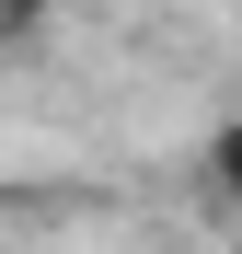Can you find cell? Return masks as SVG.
I'll use <instances>...</instances> for the list:
<instances>
[{
    "instance_id": "cell-1",
    "label": "cell",
    "mask_w": 242,
    "mask_h": 254,
    "mask_svg": "<svg viewBox=\"0 0 242 254\" xmlns=\"http://www.w3.org/2000/svg\"><path fill=\"white\" fill-rule=\"evenodd\" d=\"M47 12H58V0H0V47H23V35L47 23Z\"/></svg>"
}]
</instances>
